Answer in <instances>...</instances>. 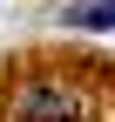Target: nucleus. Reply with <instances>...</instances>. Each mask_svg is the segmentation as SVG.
<instances>
[{
	"mask_svg": "<svg viewBox=\"0 0 115 122\" xmlns=\"http://www.w3.org/2000/svg\"><path fill=\"white\" fill-rule=\"evenodd\" d=\"M61 27H75V34H108L115 27V0H75V7L61 14Z\"/></svg>",
	"mask_w": 115,
	"mask_h": 122,
	"instance_id": "f03ea898",
	"label": "nucleus"
},
{
	"mask_svg": "<svg viewBox=\"0 0 115 122\" xmlns=\"http://www.w3.org/2000/svg\"><path fill=\"white\" fill-rule=\"evenodd\" d=\"M7 122H95V102H88V88L68 81V75H34V81L14 88Z\"/></svg>",
	"mask_w": 115,
	"mask_h": 122,
	"instance_id": "f257e3e1",
	"label": "nucleus"
}]
</instances>
